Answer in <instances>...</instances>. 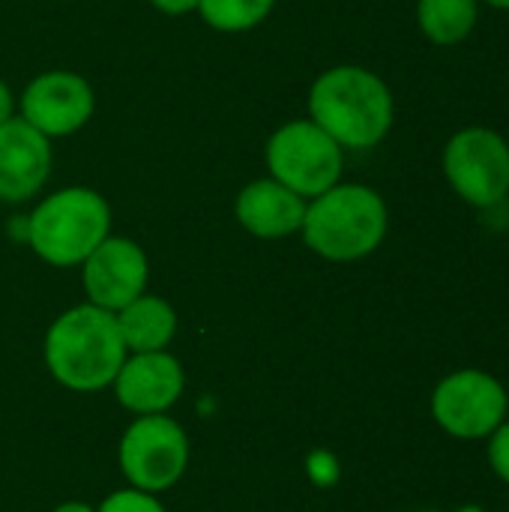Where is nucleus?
<instances>
[{"instance_id":"obj_1","label":"nucleus","mask_w":509,"mask_h":512,"mask_svg":"<svg viewBox=\"0 0 509 512\" xmlns=\"http://www.w3.org/2000/svg\"><path fill=\"white\" fill-rule=\"evenodd\" d=\"M309 114L339 147L369 150L393 126V93L363 66H336L312 84Z\"/></svg>"},{"instance_id":"obj_2","label":"nucleus","mask_w":509,"mask_h":512,"mask_svg":"<svg viewBox=\"0 0 509 512\" xmlns=\"http://www.w3.org/2000/svg\"><path fill=\"white\" fill-rule=\"evenodd\" d=\"M126 345L114 312L99 306H75L60 315L45 339V363L69 390H99L120 372Z\"/></svg>"},{"instance_id":"obj_3","label":"nucleus","mask_w":509,"mask_h":512,"mask_svg":"<svg viewBox=\"0 0 509 512\" xmlns=\"http://www.w3.org/2000/svg\"><path fill=\"white\" fill-rule=\"evenodd\" d=\"M303 240L327 261H360L387 237L384 198L360 183H336L303 216Z\"/></svg>"},{"instance_id":"obj_4","label":"nucleus","mask_w":509,"mask_h":512,"mask_svg":"<svg viewBox=\"0 0 509 512\" xmlns=\"http://www.w3.org/2000/svg\"><path fill=\"white\" fill-rule=\"evenodd\" d=\"M111 210L108 201L84 186L60 189L48 195L27 219V240L33 252L54 264H84L87 255L108 237Z\"/></svg>"},{"instance_id":"obj_5","label":"nucleus","mask_w":509,"mask_h":512,"mask_svg":"<svg viewBox=\"0 0 509 512\" xmlns=\"http://www.w3.org/2000/svg\"><path fill=\"white\" fill-rule=\"evenodd\" d=\"M342 147L312 120H291L267 141V168L273 180L303 198H318L342 177Z\"/></svg>"},{"instance_id":"obj_6","label":"nucleus","mask_w":509,"mask_h":512,"mask_svg":"<svg viewBox=\"0 0 509 512\" xmlns=\"http://www.w3.org/2000/svg\"><path fill=\"white\" fill-rule=\"evenodd\" d=\"M444 177L453 192L480 210L498 207L509 195L507 138L486 126H468L447 141Z\"/></svg>"},{"instance_id":"obj_7","label":"nucleus","mask_w":509,"mask_h":512,"mask_svg":"<svg viewBox=\"0 0 509 512\" xmlns=\"http://www.w3.org/2000/svg\"><path fill=\"white\" fill-rule=\"evenodd\" d=\"M507 414V387L483 369H459L432 393L435 423L459 441H486Z\"/></svg>"},{"instance_id":"obj_8","label":"nucleus","mask_w":509,"mask_h":512,"mask_svg":"<svg viewBox=\"0 0 509 512\" xmlns=\"http://www.w3.org/2000/svg\"><path fill=\"white\" fill-rule=\"evenodd\" d=\"M189 462L183 429L162 414H141L120 444V468L141 492H162L180 480Z\"/></svg>"},{"instance_id":"obj_9","label":"nucleus","mask_w":509,"mask_h":512,"mask_svg":"<svg viewBox=\"0 0 509 512\" xmlns=\"http://www.w3.org/2000/svg\"><path fill=\"white\" fill-rule=\"evenodd\" d=\"M93 90L75 72H45L33 78L21 96L24 120L45 138L78 132L93 117Z\"/></svg>"},{"instance_id":"obj_10","label":"nucleus","mask_w":509,"mask_h":512,"mask_svg":"<svg viewBox=\"0 0 509 512\" xmlns=\"http://www.w3.org/2000/svg\"><path fill=\"white\" fill-rule=\"evenodd\" d=\"M147 255L126 237H105L84 261V288L93 306L120 312L144 294Z\"/></svg>"},{"instance_id":"obj_11","label":"nucleus","mask_w":509,"mask_h":512,"mask_svg":"<svg viewBox=\"0 0 509 512\" xmlns=\"http://www.w3.org/2000/svg\"><path fill=\"white\" fill-rule=\"evenodd\" d=\"M51 171V144L24 117L0 126V201L33 198Z\"/></svg>"},{"instance_id":"obj_12","label":"nucleus","mask_w":509,"mask_h":512,"mask_svg":"<svg viewBox=\"0 0 509 512\" xmlns=\"http://www.w3.org/2000/svg\"><path fill=\"white\" fill-rule=\"evenodd\" d=\"M114 384L123 408L135 414H162L183 393V369L171 354L162 351L135 354L120 366Z\"/></svg>"},{"instance_id":"obj_13","label":"nucleus","mask_w":509,"mask_h":512,"mask_svg":"<svg viewBox=\"0 0 509 512\" xmlns=\"http://www.w3.org/2000/svg\"><path fill=\"white\" fill-rule=\"evenodd\" d=\"M234 216L249 234L279 240L303 228L306 201L279 180H255L237 195Z\"/></svg>"},{"instance_id":"obj_14","label":"nucleus","mask_w":509,"mask_h":512,"mask_svg":"<svg viewBox=\"0 0 509 512\" xmlns=\"http://www.w3.org/2000/svg\"><path fill=\"white\" fill-rule=\"evenodd\" d=\"M117 327L123 336V345L132 348L135 354H150L162 351L177 330V315L162 297H135L126 303L117 315Z\"/></svg>"},{"instance_id":"obj_15","label":"nucleus","mask_w":509,"mask_h":512,"mask_svg":"<svg viewBox=\"0 0 509 512\" xmlns=\"http://www.w3.org/2000/svg\"><path fill=\"white\" fill-rule=\"evenodd\" d=\"M480 0H420L417 24L423 36L435 45H459L477 27Z\"/></svg>"},{"instance_id":"obj_16","label":"nucleus","mask_w":509,"mask_h":512,"mask_svg":"<svg viewBox=\"0 0 509 512\" xmlns=\"http://www.w3.org/2000/svg\"><path fill=\"white\" fill-rule=\"evenodd\" d=\"M276 0H201L198 12L213 30L222 33H243L258 27L270 12Z\"/></svg>"},{"instance_id":"obj_17","label":"nucleus","mask_w":509,"mask_h":512,"mask_svg":"<svg viewBox=\"0 0 509 512\" xmlns=\"http://www.w3.org/2000/svg\"><path fill=\"white\" fill-rule=\"evenodd\" d=\"M99 512H165L162 510V504L150 495V492H141V489H135V492H114Z\"/></svg>"},{"instance_id":"obj_18","label":"nucleus","mask_w":509,"mask_h":512,"mask_svg":"<svg viewBox=\"0 0 509 512\" xmlns=\"http://www.w3.org/2000/svg\"><path fill=\"white\" fill-rule=\"evenodd\" d=\"M486 441H489V465L495 477L509 486V420H504Z\"/></svg>"},{"instance_id":"obj_19","label":"nucleus","mask_w":509,"mask_h":512,"mask_svg":"<svg viewBox=\"0 0 509 512\" xmlns=\"http://www.w3.org/2000/svg\"><path fill=\"white\" fill-rule=\"evenodd\" d=\"M150 3H153L156 9L168 12V15H186V12L198 9L201 0H150Z\"/></svg>"},{"instance_id":"obj_20","label":"nucleus","mask_w":509,"mask_h":512,"mask_svg":"<svg viewBox=\"0 0 509 512\" xmlns=\"http://www.w3.org/2000/svg\"><path fill=\"white\" fill-rule=\"evenodd\" d=\"M6 120H12V93H9V87L0 81V126H3Z\"/></svg>"},{"instance_id":"obj_21","label":"nucleus","mask_w":509,"mask_h":512,"mask_svg":"<svg viewBox=\"0 0 509 512\" xmlns=\"http://www.w3.org/2000/svg\"><path fill=\"white\" fill-rule=\"evenodd\" d=\"M54 512H93L87 504H63V507H57Z\"/></svg>"},{"instance_id":"obj_22","label":"nucleus","mask_w":509,"mask_h":512,"mask_svg":"<svg viewBox=\"0 0 509 512\" xmlns=\"http://www.w3.org/2000/svg\"><path fill=\"white\" fill-rule=\"evenodd\" d=\"M480 3H489V6H495V9H509V0H480Z\"/></svg>"},{"instance_id":"obj_23","label":"nucleus","mask_w":509,"mask_h":512,"mask_svg":"<svg viewBox=\"0 0 509 512\" xmlns=\"http://www.w3.org/2000/svg\"><path fill=\"white\" fill-rule=\"evenodd\" d=\"M456 512H486L483 507H462V510H456Z\"/></svg>"},{"instance_id":"obj_24","label":"nucleus","mask_w":509,"mask_h":512,"mask_svg":"<svg viewBox=\"0 0 509 512\" xmlns=\"http://www.w3.org/2000/svg\"><path fill=\"white\" fill-rule=\"evenodd\" d=\"M426 512H435V510H426Z\"/></svg>"}]
</instances>
